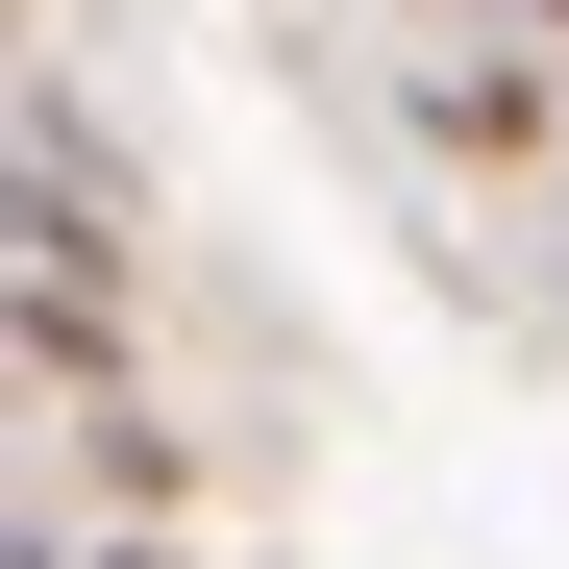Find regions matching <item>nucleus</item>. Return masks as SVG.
I'll list each match as a JSON object with an SVG mask.
<instances>
[{
  "label": "nucleus",
  "mask_w": 569,
  "mask_h": 569,
  "mask_svg": "<svg viewBox=\"0 0 569 569\" xmlns=\"http://www.w3.org/2000/svg\"><path fill=\"white\" fill-rule=\"evenodd\" d=\"M545 26H569V0H545Z\"/></svg>",
  "instance_id": "f257e3e1"
}]
</instances>
